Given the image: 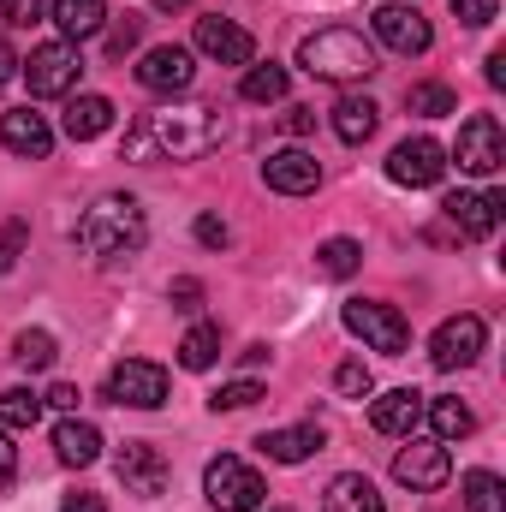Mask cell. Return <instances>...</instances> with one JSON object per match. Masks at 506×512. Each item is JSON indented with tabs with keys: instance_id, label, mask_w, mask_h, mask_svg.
Here are the masks:
<instances>
[{
	"instance_id": "74e56055",
	"label": "cell",
	"mask_w": 506,
	"mask_h": 512,
	"mask_svg": "<svg viewBox=\"0 0 506 512\" xmlns=\"http://www.w3.org/2000/svg\"><path fill=\"white\" fill-rule=\"evenodd\" d=\"M42 0H0V18L12 24V30H30V24H42Z\"/></svg>"
},
{
	"instance_id": "7a4b0ae2",
	"label": "cell",
	"mask_w": 506,
	"mask_h": 512,
	"mask_svg": "<svg viewBox=\"0 0 506 512\" xmlns=\"http://www.w3.org/2000/svg\"><path fill=\"white\" fill-rule=\"evenodd\" d=\"M298 66H304L310 78H322V84H364V78L381 72L376 42H370L364 30H352V24L310 30V36L298 42Z\"/></svg>"
},
{
	"instance_id": "b9f144b4",
	"label": "cell",
	"mask_w": 506,
	"mask_h": 512,
	"mask_svg": "<svg viewBox=\"0 0 506 512\" xmlns=\"http://www.w3.org/2000/svg\"><path fill=\"white\" fill-rule=\"evenodd\" d=\"M12 477H18V453H12V435L0 429V495L12 489Z\"/></svg>"
},
{
	"instance_id": "4fadbf2b",
	"label": "cell",
	"mask_w": 506,
	"mask_h": 512,
	"mask_svg": "<svg viewBox=\"0 0 506 512\" xmlns=\"http://www.w3.org/2000/svg\"><path fill=\"white\" fill-rule=\"evenodd\" d=\"M447 477H453L447 441H411V447L393 453V483H405V489H417V495L447 489Z\"/></svg>"
},
{
	"instance_id": "83f0119b",
	"label": "cell",
	"mask_w": 506,
	"mask_h": 512,
	"mask_svg": "<svg viewBox=\"0 0 506 512\" xmlns=\"http://www.w3.org/2000/svg\"><path fill=\"white\" fill-rule=\"evenodd\" d=\"M358 268H364V245H358V239H322V245H316V274L346 280V274H358Z\"/></svg>"
},
{
	"instance_id": "836d02e7",
	"label": "cell",
	"mask_w": 506,
	"mask_h": 512,
	"mask_svg": "<svg viewBox=\"0 0 506 512\" xmlns=\"http://www.w3.org/2000/svg\"><path fill=\"white\" fill-rule=\"evenodd\" d=\"M24 245H30V221H0V274H12L18 268V256H24Z\"/></svg>"
},
{
	"instance_id": "f35d334b",
	"label": "cell",
	"mask_w": 506,
	"mask_h": 512,
	"mask_svg": "<svg viewBox=\"0 0 506 512\" xmlns=\"http://www.w3.org/2000/svg\"><path fill=\"white\" fill-rule=\"evenodd\" d=\"M167 298H173V310H203V280H191V274H179V280L167 286Z\"/></svg>"
},
{
	"instance_id": "e575fe53",
	"label": "cell",
	"mask_w": 506,
	"mask_h": 512,
	"mask_svg": "<svg viewBox=\"0 0 506 512\" xmlns=\"http://www.w3.org/2000/svg\"><path fill=\"white\" fill-rule=\"evenodd\" d=\"M334 387H340V399H370V364L364 358H346L340 370H334Z\"/></svg>"
},
{
	"instance_id": "d4e9b609",
	"label": "cell",
	"mask_w": 506,
	"mask_h": 512,
	"mask_svg": "<svg viewBox=\"0 0 506 512\" xmlns=\"http://www.w3.org/2000/svg\"><path fill=\"white\" fill-rule=\"evenodd\" d=\"M376 126H381V108L370 96H340V102H334V137H340V143H370Z\"/></svg>"
},
{
	"instance_id": "ffe728a7",
	"label": "cell",
	"mask_w": 506,
	"mask_h": 512,
	"mask_svg": "<svg viewBox=\"0 0 506 512\" xmlns=\"http://www.w3.org/2000/svg\"><path fill=\"white\" fill-rule=\"evenodd\" d=\"M274 465H304L310 453H322V423H298V429H268L256 441Z\"/></svg>"
},
{
	"instance_id": "60d3db41",
	"label": "cell",
	"mask_w": 506,
	"mask_h": 512,
	"mask_svg": "<svg viewBox=\"0 0 506 512\" xmlns=\"http://www.w3.org/2000/svg\"><path fill=\"white\" fill-rule=\"evenodd\" d=\"M227 221L221 215H197V245H209V251H227Z\"/></svg>"
},
{
	"instance_id": "ab89813d",
	"label": "cell",
	"mask_w": 506,
	"mask_h": 512,
	"mask_svg": "<svg viewBox=\"0 0 506 512\" xmlns=\"http://www.w3.org/2000/svg\"><path fill=\"white\" fill-rule=\"evenodd\" d=\"M453 12H459V24H465V30L495 24V0H453Z\"/></svg>"
},
{
	"instance_id": "7dc6e473",
	"label": "cell",
	"mask_w": 506,
	"mask_h": 512,
	"mask_svg": "<svg viewBox=\"0 0 506 512\" xmlns=\"http://www.w3.org/2000/svg\"><path fill=\"white\" fill-rule=\"evenodd\" d=\"M18 78V54H12V42L0 36V84H12Z\"/></svg>"
},
{
	"instance_id": "277c9868",
	"label": "cell",
	"mask_w": 506,
	"mask_h": 512,
	"mask_svg": "<svg viewBox=\"0 0 506 512\" xmlns=\"http://www.w3.org/2000/svg\"><path fill=\"white\" fill-rule=\"evenodd\" d=\"M340 322H346V334H358L381 358H405V346H411V322L393 304H381V298H346Z\"/></svg>"
},
{
	"instance_id": "9a60e30c",
	"label": "cell",
	"mask_w": 506,
	"mask_h": 512,
	"mask_svg": "<svg viewBox=\"0 0 506 512\" xmlns=\"http://www.w3.org/2000/svg\"><path fill=\"white\" fill-rule=\"evenodd\" d=\"M262 185L280 191V197H310V191L322 185V161H316L310 149H274V155L262 161Z\"/></svg>"
},
{
	"instance_id": "ac0fdd59",
	"label": "cell",
	"mask_w": 506,
	"mask_h": 512,
	"mask_svg": "<svg viewBox=\"0 0 506 512\" xmlns=\"http://www.w3.org/2000/svg\"><path fill=\"white\" fill-rule=\"evenodd\" d=\"M0 143H6L12 155H24V161H48L54 131H48L42 114H30V108H6V114H0Z\"/></svg>"
},
{
	"instance_id": "5b68a950",
	"label": "cell",
	"mask_w": 506,
	"mask_h": 512,
	"mask_svg": "<svg viewBox=\"0 0 506 512\" xmlns=\"http://www.w3.org/2000/svg\"><path fill=\"white\" fill-rule=\"evenodd\" d=\"M203 495H209L215 512H256L268 501V483L256 477L239 453H221V459L203 465Z\"/></svg>"
},
{
	"instance_id": "5bb4252c",
	"label": "cell",
	"mask_w": 506,
	"mask_h": 512,
	"mask_svg": "<svg viewBox=\"0 0 506 512\" xmlns=\"http://www.w3.org/2000/svg\"><path fill=\"white\" fill-rule=\"evenodd\" d=\"M114 471H120L126 495H143V501L167 495V459H161V447H149V441H126V447L114 453Z\"/></svg>"
},
{
	"instance_id": "f907efd6",
	"label": "cell",
	"mask_w": 506,
	"mask_h": 512,
	"mask_svg": "<svg viewBox=\"0 0 506 512\" xmlns=\"http://www.w3.org/2000/svg\"><path fill=\"white\" fill-rule=\"evenodd\" d=\"M268 512H292V507H268Z\"/></svg>"
},
{
	"instance_id": "f546056e",
	"label": "cell",
	"mask_w": 506,
	"mask_h": 512,
	"mask_svg": "<svg viewBox=\"0 0 506 512\" xmlns=\"http://www.w3.org/2000/svg\"><path fill=\"white\" fill-rule=\"evenodd\" d=\"M286 90H292V78H286V66H256L251 60V72H245V84H239V96L245 102H286Z\"/></svg>"
},
{
	"instance_id": "8992f818",
	"label": "cell",
	"mask_w": 506,
	"mask_h": 512,
	"mask_svg": "<svg viewBox=\"0 0 506 512\" xmlns=\"http://www.w3.org/2000/svg\"><path fill=\"white\" fill-rule=\"evenodd\" d=\"M18 72H24L30 96H72L84 78V54L72 42H42V48H30V60H18Z\"/></svg>"
},
{
	"instance_id": "bcb514c9",
	"label": "cell",
	"mask_w": 506,
	"mask_h": 512,
	"mask_svg": "<svg viewBox=\"0 0 506 512\" xmlns=\"http://www.w3.org/2000/svg\"><path fill=\"white\" fill-rule=\"evenodd\" d=\"M286 131H292V137L316 131V108H286Z\"/></svg>"
},
{
	"instance_id": "7402d4cb",
	"label": "cell",
	"mask_w": 506,
	"mask_h": 512,
	"mask_svg": "<svg viewBox=\"0 0 506 512\" xmlns=\"http://www.w3.org/2000/svg\"><path fill=\"white\" fill-rule=\"evenodd\" d=\"M54 453H60V465H96L102 459V429L96 423H84V417H66L60 429H54Z\"/></svg>"
},
{
	"instance_id": "8fae6325",
	"label": "cell",
	"mask_w": 506,
	"mask_h": 512,
	"mask_svg": "<svg viewBox=\"0 0 506 512\" xmlns=\"http://www.w3.org/2000/svg\"><path fill=\"white\" fill-rule=\"evenodd\" d=\"M137 84H143L149 96H185V90L197 84V60H191V48H179V42L149 48V54L137 60Z\"/></svg>"
},
{
	"instance_id": "d590c367",
	"label": "cell",
	"mask_w": 506,
	"mask_h": 512,
	"mask_svg": "<svg viewBox=\"0 0 506 512\" xmlns=\"http://www.w3.org/2000/svg\"><path fill=\"white\" fill-rule=\"evenodd\" d=\"M256 399H262V387L256 382H227L209 405H215V411H245V405H256Z\"/></svg>"
},
{
	"instance_id": "f6af8a7d",
	"label": "cell",
	"mask_w": 506,
	"mask_h": 512,
	"mask_svg": "<svg viewBox=\"0 0 506 512\" xmlns=\"http://www.w3.org/2000/svg\"><path fill=\"white\" fill-rule=\"evenodd\" d=\"M483 78H489V90H506V48H495V54L483 60Z\"/></svg>"
},
{
	"instance_id": "603a6c76",
	"label": "cell",
	"mask_w": 506,
	"mask_h": 512,
	"mask_svg": "<svg viewBox=\"0 0 506 512\" xmlns=\"http://www.w3.org/2000/svg\"><path fill=\"white\" fill-rule=\"evenodd\" d=\"M48 18L60 24L66 42H84V36H96V30L108 24V0H54Z\"/></svg>"
},
{
	"instance_id": "d6986e66",
	"label": "cell",
	"mask_w": 506,
	"mask_h": 512,
	"mask_svg": "<svg viewBox=\"0 0 506 512\" xmlns=\"http://www.w3.org/2000/svg\"><path fill=\"white\" fill-rule=\"evenodd\" d=\"M423 399H429V393H417V387L381 393L376 405H370V429H376V435H411V429L423 423Z\"/></svg>"
},
{
	"instance_id": "44dd1931",
	"label": "cell",
	"mask_w": 506,
	"mask_h": 512,
	"mask_svg": "<svg viewBox=\"0 0 506 512\" xmlns=\"http://www.w3.org/2000/svg\"><path fill=\"white\" fill-rule=\"evenodd\" d=\"M322 512H387V501L376 495V483L364 471H340L322 495Z\"/></svg>"
},
{
	"instance_id": "2e32d148",
	"label": "cell",
	"mask_w": 506,
	"mask_h": 512,
	"mask_svg": "<svg viewBox=\"0 0 506 512\" xmlns=\"http://www.w3.org/2000/svg\"><path fill=\"white\" fill-rule=\"evenodd\" d=\"M441 215H447L465 239H489L506 215V197L501 191H453V197L441 203Z\"/></svg>"
},
{
	"instance_id": "6da1fadb",
	"label": "cell",
	"mask_w": 506,
	"mask_h": 512,
	"mask_svg": "<svg viewBox=\"0 0 506 512\" xmlns=\"http://www.w3.org/2000/svg\"><path fill=\"white\" fill-rule=\"evenodd\" d=\"M221 137H227V114L215 102H173V108L131 120L120 161H197L221 149Z\"/></svg>"
},
{
	"instance_id": "30bf717a",
	"label": "cell",
	"mask_w": 506,
	"mask_h": 512,
	"mask_svg": "<svg viewBox=\"0 0 506 512\" xmlns=\"http://www.w3.org/2000/svg\"><path fill=\"white\" fill-rule=\"evenodd\" d=\"M370 30H376L381 48H393V54H429L435 48V30H429V18L417 12V6H399V0H387L370 12Z\"/></svg>"
},
{
	"instance_id": "3957f363",
	"label": "cell",
	"mask_w": 506,
	"mask_h": 512,
	"mask_svg": "<svg viewBox=\"0 0 506 512\" xmlns=\"http://www.w3.org/2000/svg\"><path fill=\"white\" fill-rule=\"evenodd\" d=\"M143 239H149V215H143V203L126 197V191L96 197L84 209V221H78V245L90 256H137Z\"/></svg>"
},
{
	"instance_id": "7bdbcfd3",
	"label": "cell",
	"mask_w": 506,
	"mask_h": 512,
	"mask_svg": "<svg viewBox=\"0 0 506 512\" xmlns=\"http://www.w3.org/2000/svg\"><path fill=\"white\" fill-rule=\"evenodd\" d=\"M60 512H108V501H102L96 489H78V495H66V501H60Z\"/></svg>"
},
{
	"instance_id": "4dcf8cb0",
	"label": "cell",
	"mask_w": 506,
	"mask_h": 512,
	"mask_svg": "<svg viewBox=\"0 0 506 512\" xmlns=\"http://www.w3.org/2000/svg\"><path fill=\"white\" fill-rule=\"evenodd\" d=\"M405 108L423 114V120H447V114H459V96L447 84H411L405 90Z\"/></svg>"
},
{
	"instance_id": "9c48e42d",
	"label": "cell",
	"mask_w": 506,
	"mask_h": 512,
	"mask_svg": "<svg viewBox=\"0 0 506 512\" xmlns=\"http://www.w3.org/2000/svg\"><path fill=\"white\" fill-rule=\"evenodd\" d=\"M483 346H489V328H483V316H447L441 328H435V340H429V364L435 370H465V364H477L483 358Z\"/></svg>"
},
{
	"instance_id": "cb8c5ba5",
	"label": "cell",
	"mask_w": 506,
	"mask_h": 512,
	"mask_svg": "<svg viewBox=\"0 0 506 512\" xmlns=\"http://www.w3.org/2000/svg\"><path fill=\"white\" fill-rule=\"evenodd\" d=\"M60 126H66L72 143H90V137H102V131L114 126V102H108V96H72Z\"/></svg>"
},
{
	"instance_id": "7c38bea8",
	"label": "cell",
	"mask_w": 506,
	"mask_h": 512,
	"mask_svg": "<svg viewBox=\"0 0 506 512\" xmlns=\"http://www.w3.org/2000/svg\"><path fill=\"white\" fill-rule=\"evenodd\" d=\"M441 173H447V149H441L435 137H405V143H393V155H387V179H393V185L429 191V185H441Z\"/></svg>"
},
{
	"instance_id": "484cf974",
	"label": "cell",
	"mask_w": 506,
	"mask_h": 512,
	"mask_svg": "<svg viewBox=\"0 0 506 512\" xmlns=\"http://www.w3.org/2000/svg\"><path fill=\"white\" fill-rule=\"evenodd\" d=\"M423 417L435 423V441H465V435L477 429V411H471L465 399H453V393H441V399H423Z\"/></svg>"
},
{
	"instance_id": "d6a6232c",
	"label": "cell",
	"mask_w": 506,
	"mask_h": 512,
	"mask_svg": "<svg viewBox=\"0 0 506 512\" xmlns=\"http://www.w3.org/2000/svg\"><path fill=\"white\" fill-rule=\"evenodd\" d=\"M465 512H506V489L495 471H465Z\"/></svg>"
},
{
	"instance_id": "e0dca14e",
	"label": "cell",
	"mask_w": 506,
	"mask_h": 512,
	"mask_svg": "<svg viewBox=\"0 0 506 512\" xmlns=\"http://www.w3.org/2000/svg\"><path fill=\"white\" fill-rule=\"evenodd\" d=\"M197 54L221 60V66H251L256 60V36L233 18H197Z\"/></svg>"
},
{
	"instance_id": "4316f807",
	"label": "cell",
	"mask_w": 506,
	"mask_h": 512,
	"mask_svg": "<svg viewBox=\"0 0 506 512\" xmlns=\"http://www.w3.org/2000/svg\"><path fill=\"white\" fill-rule=\"evenodd\" d=\"M36 417H42V393H30V387H6V393H0V429H6V435L36 429Z\"/></svg>"
},
{
	"instance_id": "52a82bcc",
	"label": "cell",
	"mask_w": 506,
	"mask_h": 512,
	"mask_svg": "<svg viewBox=\"0 0 506 512\" xmlns=\"http://www.w3.org/2000/svg\"><path fill=\"white\" fill-rule=\"evenodd\" d=\"M453 161L459 173H477V179H495L506 167V131L495 114H471L459 126V143H453Z\"/></svg>"
},
{
	"instance_id": "1f68e13d",
	"label": "cell",
	"mask_w": 506,
	"mask_h": 512,
	"mask_svg": "<svg viewBox=\"0 0 506 512\" xmlns=\"http://www.w3.org/2000/svg\"><path fill=\"white\" fill-rule=\"evenodd\" d=\"M12 358H18L24 370H54L60 346H54V334H48V328H24V334L12 340Z\"/></svg>"
},
{
	"instance_id": "8d00e7d4",
	"label": "cell",
	"mask_w": 506,
	"mask_h": 512,
	"mask_svg": "<svg viewBox=\"0 0 506 512\" xmlns=\"http://www.w3.org/2000/svg\"><path fill=\"white\" fill-rule=\"evenodd\" d=\"M137 42H143V24H137V18H120V24L108 30V60H126Z\"/></svg>"
},
{
	"instance_id": "681fc988",
	"label": "cell",
	"mask_w": 506,
	"mask_h": 512,
	"mask_svg": "<svg viewBox=\"0 0 506 512\" xmlns=\"http://www.w3.org/2000/svg\"><path fill=\"white\" fill-rule=\"evenodd\" d=\"M149 6H155V12H185L191 0H149Z\"/></svg>"
},
{
	"instance_id": "ee69618b",
	"label": "cell",
	"mask_w": 506,
	"mask_h": 512,
	"mask_svg": "<svg viewBox=\"0 0 506 512\" xmlns=\"http://www.w3.org/2000/svg\"><path fill=\"white\" fill-rule=\"evenodd\" d=\"M42 405H54V411H78V387H72V382H54L48 393H42Z\"/></svg>"
},
{
	"instance_id": "f1b7e54d",
	"label": "cell",
	"mask_w": 506,
	"mask_h": 512,
	"mask_svg": "<svg viewBox=\"0 0 506 512\" xmlns=\"http://www.w3.org/2000/svg\"><path fill=\"white\" fill-rule=\"evenodd\" d=\"M215 358H221V328H215V322H197V328L179 340V364H185V370H215Z\"/></svg>"
},
{
	"instance_id": "c3c4849f",
	"label": "cell",
	"mask_w": 506,
	"mask_h": 512,
	"mask_svg": "<svg viewBox=\"0 0 506 512\" xmlns=\"http://www.w3.org/2000/svg\"><path fill=\"white\" fill-rule=\"evenodd\" d=\"M239 364H245V370H256V364H268V346H245V352H239Z\"/></svg>"
},
{
	"instance_id": "ba28073f",
	"label": "cell",
	"mask_w": 506,
	"mask_h": 512,
	"mask_svg": "<svg viewBox=\"0 0 506 512\" xmlns=\"http://www.w3.org/2000/svg\"><path fill=\"white\" fill-rule=\"evenodd\" d=\"M108 405H120V411H155V405H167V370L161 364H149V358H126V364H114L108 370Z\"/></svg>"
}]
</instances>
